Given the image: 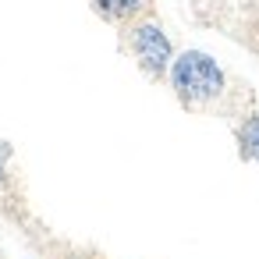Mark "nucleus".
<instances>
[{"label":"nucleus","instance_id":"nucleus-1","mask_svg":"<svg viewBox=\"0 0 259 259\" xmlns=\"http://www.w3.org/2000/svg\"><path fill=\"white\" fill-rule=\"evenodd\" d=\"M167 82H170L174 96L181 100V107H188V110H202V107L224 100V93H227V75L206 50H181L170 64Z\"/></svg>","mask_w":259,"mask_h":259},{"label":"nucleus","instance_id":"nucleus-2","mask_svg":"<svg viewBox=\"0 0 259 259\" xmlns=\"http://www.w3.org/2000/svg\"><path fill=\"white\" fill-rule=\"evenodd\" d=\"M128 50L135 57V64L149 75V78H167L170 75V64H174V43L170 36L163 32L160 22H132L128 25Z\"/></svg>","mask_w":259,"mask_h":259},{"label":"nucleus","instance_id":"nucleus-3","mask_svg":"<svg viewBox=\"0 0 259 259\" xmlns=\"http://www.w3.org/2000/svg\"><path fill=\"white\" fill-rule=\"evenodd\" d=\"M234 135H238V153H241V160H248V163L259 167V114H255V110L245 114V117L238 121Z\"/></svg>","mask_w":259,"mask_h":259},{"label":"nucleus","instance_id":"nucleus-4","mask_svg":"<svg viewBox=\"0 0 259 259\" xmlns=\"http://www.w3.org/2000/svg\"><path fill=\"white\" fill-rule=\"evenodd\" d=\"M96 11L110 22H132L142 8H146V0H93Z\"/></svg>","mask_w":259,"mask_h":259},{"label":"nucleus","instance_id":"nucleus-5","mask_svg":"<svg viewBox=\"0 0 259 259\" xmlns=\"http://www.w3.org/2000/svg\"><path fill=\"white\" fill-rule=\"evenodd\" d=\"M11 160H15L11 142H4V139H0V188L8 185V167H11Z\"/></svg>","mask_w":259,"mask_h":259}]
</instances>
